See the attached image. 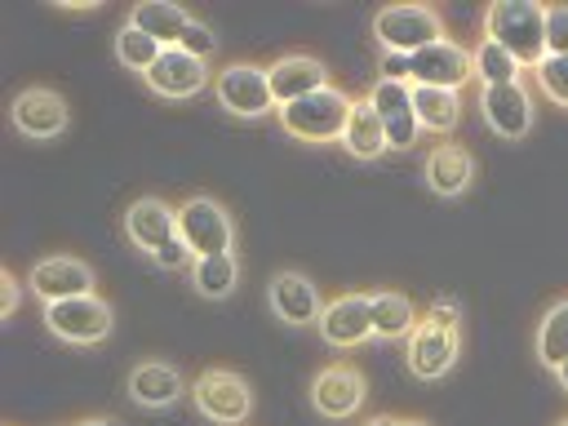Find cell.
I'll return each instance as SVG.
<instances>
[{
	"mask_svg": "<svg viewBox=\"0 0 568 426\" xmlns=\"http://www.w3.org/2000/svg\"><path fill=\"white\" fill-rule=\"evenodd\" d=\"M484 40L501 44L524 71L546 58V4L541 0H493L484 9Z\"/></svg>",
	"mask_w": 568,
	"mask_h": 426,
	"instance_id": "6da1fadb",
	"label": "cell"
},
{
	"mask_svg": "<svg viewBox=\"0 0 568 426\" xmlns=\"http://www.w3.org/2000/svg\"><path fill=\"white\" fill-rule=\"evenodd\" d=\"M351 102H355V98H351L346 89L328 84V89H320V93H311V98H297V102H288V106H275V120H280V129H284L288 138L324 146V142H342Z\"/></svg>",
	"mask_w": 568,
	"mask_h": 426,
	"instance_id": "7a4b0ae2",
	"label": "cell"
},
{
	"mask_svg": "<svg viewBox=\"0 0 568 426\" xmlns=\"http://www.w3.org/2000/svg\"><path fill=\"white\" fill-rule=\"evenodd\" d=\"M373 40L382 44V53H404L413 58L417 49L448 40L444 18L430 4H386L373 13Z\"/></svg>",
	"mask_w": 568,
	"mask_h": 426,
	"instance_id": "3957f363",
	"label": "cell"
},
{
	"mask_svg": "<svg viewBox=\"0 0 568 426\" xmlns=\"http://www.w3.org/2000/svg\"><path fill=\"white\" fill-rule=\"evenodd\" d=\"M191 404L213 426H244L253 413V386L235 368H204L191 382Z\"/></svg>",
	"mask_w": 568,
	"mask_h": 426,
	"instance_id": "277c9868",
	"label": "cell"
},
{
	"mask_svg": "<svg viewBox=\"0 0 568 426\" xmlns=\"http://www.w3.org/2000/svg\"><path fill=\"white\" fill-rule=\"evenodd\" d=\"M44 328L67 342V346H98L102 337H111L115 328V311L106 297L84 293V297H67V302H49L44 311Z\"/></svg>",
	"mask_w": 568,
	"mask_h": 426,
	"instance_id": "5b68a950",
	"label": "cell"
},
{
	"mask_svg": "<svg viewBox=\"0 0 568 426\" xmlns=\"http://www.w3.org/2000/svg\"><path fill=\"white\" fill-rule=\"evenodd\" d=\"M9 124L31 142H53L71 129V102L49 84H27L9 102Z\"/></svg>",
	"mask_w": 568,
	"mask_h": 426,
	"instance_id": "8992f818",
	"label": "cell"
},
{
	"mask_svg": "<svg viewBox=\"0 0 568 426\" xmlns=\"http://www.w3.org/2000/svg\"><path fill=\"white\" fill-rule=\"evenodd\" d=\"M178 235L195 257L235 253V222L213 195H191L178 204Z\"/></svg>",
	"mask_w": 568,
	"mask_h": 426,
	"instance_id": "52a82bcc",
	"label": "cell"
},
{
	"mask_svg": "<svg viewBox=\"0 0 568 426\" xmlns=\"http://www.w3.org/2000/svg\"><path fill=\"white\" fill-rule=\"evenodd\" d=\"M213 98L235 120H262V115L275 111V93H271L266 67H257V62H231V67H222L213 75Z\"/></svg>",
	"mask_w": 568,
	"mask_h": 426,
	"instance_id": "ba28073f",
	"label": "cell"
},
{
	"mask_svg": "<svg viewBox=\"0 0 568 426\" xmlns=\"http://www.w3.org/2000/svg\"><path fill=\"white\" fill-rule=\"evenodd\" d=\"M462 355V328H444L435 320H417V328L404 337V364L417 382H439L453 373Z\"/></svg>",
	"mask_w": 568,
	"mask_h": 426,
	"instance_id": "9c48e42d",
	"label": "cell"
},
{
	"mask_svg": "<svg viewBox=\"0 0 568 426\" xmlns=\"http://www.w3.org/2000/svg\"><path fill=\"white\" fill-rule=\"evenodd\" d=\"M368 399V377L351 364V359H333L324 364L315 377H311V404L320 417L328 422H342V417H355Z\"/></svg>",
	"mask_w": 568,
	"mask_h": 426,
	"instance_id": "30bf717a",
	"label": "cell"
},
{
	"mask_svg": "<svg viewBox=\"0 0 568 426\" xmlns=\"http://www.w3.org/2000/svg\"><path fill=\"white\" fill-rule=\"evenodd\" d=\"M266 306L275 320H284L288 328H306L320 324L324 315V293L306 271H275L266 280Z\"/></svg>",
	"mask_w": 568,
	"mask_h": 426,
	"instance_id": "8fae6325",
	"label": "cell"
},
{
	"mask_svg": "<svg viewBox=\"0 0 568 426\" xmlns=\"http://www.w3.org/2000/svg\"><path fill=\"white\" fill-rule=\"evenodd\" d=\"M27 288L44 306L49 302H67V297H84V293H93V266L84 257H71V253H49V257L31 262Z\"/></svg>",
	"mask_w": 568,
	"mask_h": 426,
	"instance_id": "7c38bea8",
	"label": "cell"
},
{
	"mask_svg": "<svg viewBox=\"0 0 568 426\" xmlns=\"http://www.w3.org/2000/svg\"><path fill=\"white\" fill-rule=\"evenodd\" d=\"M408 71H413V84H426V89H466L475 80V67H470V49L457 44V40H435L426 49H417L408 58Z\"/></svg>",
	"mask_w": 568,
	"mask_h": 426,
	"instance_id": "4fadbf2b",
	"label": "cell"
},
{
	"mask_svg": "<svg viewBox=\"0 0 568 426\" xmlns=\"http://www.w3.org/2000/svg\"><path fill=\"white\" fill-rule=\"evenodd\" d=\"M209 62L204 58H191L186 49H164L160 58H155V67L142 75V84L155 93V98H169V102H186V98H195V93H204L209 89Z\"/></svg>",
	"mask_w": 568,
	"mask_h": 426,
	"instance_id": "5bb4252c",
	"label": "cell"
},
{
	"mask_svg": "<svg viewBox=\"0 0 568 426\" xmlns=\"http://www.w3.org/2000/svg\"><path fill=\"white\" fill-rule=\"evenodd\" d=\"M479 115L501 142H524L532 133V98H528L524 80L479 89Z\"/></svg>",
	"mask_w": 568,
	"mask_h": 426,
	"instance_id": "9a60e30c",
	"label": "cell"
},
{
	"mask_svg": "<svg viewBox=\"0 0 568 426\" xmlns=\"http://www.w3.org/2000/svg\"><path fill=\"white\" fill-rule=\"evenodd\" d=\"M368 102L386 129V146L390 151H413L422 138L417 111H413V84H395V80H377L368 89Z\"/></svg>",
	"mask_w": 568,
	"mask_h": 426,
	"instance_id": "2e32d148",
	"label": "cell"
},
{
	"mask_svg": "<svg viewBox=\"0 0 568 426\" xmlns=\"http://www.w3.org/2000/svg\"><path fill=\"white\" fill-rule=\"evenodd\" d=\"M320 337L333 351H355L373 337V311H368V293H337L324 302L320 315Z\"/></svg>",
	"mask_w": 568,
	"mask_h": 426,
	"instance_id": "e0dca14e",
	"label": "cell"
},
{
	"mask_svg": "<svg viewBox=\"0 0 568 426\" xmlns=\"http://www.w3.org/2000/svg\"><path fill=\"white\" fill-rule=\"evenodd\" d=\"M124 390H129V399H133L138 408H151V413L173 408L182 395H191V386L182 382V368H173V364H164V359H142V364H133L129 377H124Z\"/></svg>",
	"mask_w": 568,
	"mask_h": 426,
	"instance_id": "ac0fdd59",
	"label": "cell"
},
{
	"mask_svg": "<svg viewBox=\"0 0 568 426\" xmlns=\"http://www.w3.org/2000/svg\"><path fill=\"white\" fill-rule=\"evenodd\" d=\"M266 80H271V93H275V106H288L297 98H311L320 89H328V67L311 53H284L266 67Z\"/></svg>",
	"mask_w": 568,
	"mask_h": 426,
	"instance_id": "d6986e66",
	"label": "cell"
},
{
	"mask_svg": "<svg viewBox=\"0 0 568 426\" xmlns=\"http://www.w3.org/2000/svg\"><path fill=\"white\" fill-rule=\"evenodd\" d=\"M173 235H178V209L164 204L160 195H142V200H133L124 209V240L133 248H142L146 257L155 248H164Z\"/></svg>",
	"mask_w": 568,
	"mask_h": 426,
	"instance_id": "ffe728a7",
	"label": "cell"
},
{
	"mask_svg": "<svg viewBox=\"0 0 568 426\" xmlns=\"http://www.w3.org/2000/svg\"><path fill=\"white\" fill-rule=\"evenodd\" d=\"M475 182V155L462 142H435L426 155V186L439 200H457L466 195Z\"/></svg>",
	"mask_w": 568,
	"mask_h": 426,
	"instance_id": "44dd1931",
	"label": "cell"
},
{
	"mask_svg": "<svg viewBox=\"0 0 568 426\" xmlns=\"http://www.w3.org/2000/svg\"><path fill=\"white\" fill-rule=\"evenodd\" d=\"M342 146H346V155H355L364 164H373V160H382L390 151L386 146V129H382V120H377L368 98L351 102V115H346V129H342Z\"/></svg>",
	"mask_w": 568,
	"mask_h": 426,
	"instance_id": "7402d4cb",
	"label": "cell"
},
{
	"mask_svg": "<svg viewBox=\"0 0 568 426\" xmlns=\"http://www.w3.org/2000/svg\"><path fill=\"white\" fill-rule=\"evenodd\" d=\"M368 311H373V337L377 342H399L422 320L417 306H413V297L399 293V288H373L368 293Z\"/></svg>",
	"mask_w": 568,
	"mask_h": 426,
	"instance_id": "603a6c76",
	"label": "cell"
},
{
	"mask_svg": "<svg viewBox=\"0 0 568 426\" xmlns=\"http://www.w3.org/2000/svg\"><path fill=\"white\" fill-rule=\"evenodd\" d=\"M129 22L138 27V31H146L151 40H160L164 49H173L178 40H182V31L195 22L182 4H173V0H138L133 9H129Z\"/></svg>",
	"mask_w": 568,
	"mask_h": 426,
	"instance_id": "cb8c5ba5",
	"label": "cell"
},
{
	"mask_svg": "<svg viewBox=\"0 0 568 426\" xmlns=\"http://www.w3.org/2000/svg\"><path fill=\"white\" fill-rule=\"evenodd\" d=\"M191 288L209 302H226L240 288V257L235 253H209L191 262Z\"/></svg>",
	"mask_w": 568,
	"mask_h": 426,
	"instance_id": "d4e9b609",
	"label": "cell"
},
{
	"mask_svg": "<svg viewBox=\"0 0 568 426\" xmlns=\"http://www.w3.org/2000/svg\"><path fill=\"white\" fill-rule=\"evenodd\" d=\"M413 111H417L422 133H453L457 120H462V93H457V89H426V84H413Z\"/></svg>",
	"mask_w": 568,
	"mask_h": 426,
	"instance_id": "484cf974",
	"label": "cell"
},
{
	"mask_svg": "<svg viewBox=\"0 0 568 426\" xmlns=\"http://www.w3.org/2000/svg\"><path fill=\"white\" fill-rule=\"evenodd\" d=\"M532 346H537V364L546 373H555L568 359V297H559L555 306H546V315L537 320Z\"/></svg>",
	"mask_w": 568,
	"mask_h": 426,
	"instance_id": "4316f807",
	"label": "cell"
},
{
	"mask_svg": "<svg viewBox=\"0 0 568 426\" xmlns=\"http://www.w3.org/2000/svg\"><path fill=\"white\" fill-rule=\"evenodd\" d=\"M470 67H475L479 89H488V84H519V75H524V67H519L501 44H493V40H484V36H479V44L470 49Z\"/></svg>",
	"mask_w": 568,
	"mask_h": 426,
	"instance_id": "83f0119b",
	"label": "cell"
},
{
	"mask_svg": "<svg viewBox=\"0 0 568 426\" xmlns=\"http://www.w3.org/2000/svg\"><path fill=\"white\" fill-rule=\"evenodd\" d=\"M115 62L124 67V71H138V75H146L151 67H155V58L164 53V44L160 40H151L146 31H138L133 22H124L120 31H115Z\"/></svg>",
	"mask_w": 568,
	"mask_h": 426,
	"instance_id": "f1b7e54d",
	"label": "cell"
},
{
	"mask_svg": "<svg viewBox=\"0 0 568 426\" xmlns=\"http://www.w3.org/2000/svg\"><path fill=\"white\" fill-rule=\"evenodd\" d=\"M532 80L555 106H568V58H541L532 67Z\"/></svg>",
	"mask_w": 568,
	"mask_h": 426,
	"instance_id": "f546056e",
	"label": "cell"
},
{
	"mask_svg": "<svg viewBox=\"0 0 568 426\" xmlns=\"http://www.w3.org/2000/svg\"><path fill=\"white\" fill-rule=\"evenodd\" d=\"M546 58H568V4H546Z\"/></svg>",
	"mask_w": 568,
	"mask_h": 426,
	"instance_id": "4dcf8cb0",
	"label": "cell"
},
{
	"mask_svg": "<svg viewBox=\"0 0 568 426\" xmlns=\"http://www.w3.org/2000/svg\"><path fill=\"white\" fill-rule=\"evenodd\" d=\"M178 49H186L191 58H204V62H209V58H213V49H217V36H213V27H209V22H200V18H195V22L182 31Z\"/></svg>",
	"mask_w": 568,
	"mask_h": 426,
	"instance_id": "1f68e13d",
	"label": "cell"
},
{
	"mask_svg": "<svg viewBox=\"0 0 568 426\" xmlns=\"http://www.w3.org/2000/svg\"><path fill=\"white\" fill-rule=\"evenodd\" d=\"M151 262L160 266V271H191V262H195V253L182 244V235H173L164 248H155L151 253Z\"/></svg>",
	"mask_w": 568,
	"mask_h": 426,
	"instance_id": "d6a6232c",
	"label": "cell"
},
{
	"mask_svg": "<svg viewBox=\"0 0 568 426\" xmlns=\"http://www.w3.org/2000/svg\"><path fill=\"white\" fill-rule=\"evenodd\" d=\"M426 320H435V324H444V328H462V302H457L453 293H435V297L426 302Z\"/></svg>",
	"mask_w": 568,
	"mask_h": 426,
	"instance_id": "836d02e7",
	"label": "cell"
},
{
	"mask_svg": "<svg viewBox=\"0 0 568 426\" xmlns=\"http://www.w3.org/2000/svg\"><path fill=\"white\" fill-rule=\"evenodd\" d=\"M0 293H4V302H0V320H13L18 315V302H22V280L4 266L0 271Z\"/></svg>",
	"mask_w": 568,
	"mask_h": 426,
	"instance_id": "e575fe53",
	"label": "cell"
},
{
	"mask_svg": "<svg viewBox=\"0 0 568 426\" xmlns=\"http://www.w3.org/2000/svg\"><path fill=\"white\" fill-rule=\"evenodd\" d=\"M377 71H382V80H395V84H413V71H408V58H404V53H382Z\"/></svg>",
	"mask_w": 568,
	"mask_h": 426,
	"instance_id": "d590c367",
	"label": "cell"
},
{
	"mask_svg": "<svg viewBox=\"0 0 568 426\" xmlns=\"http://www.w3.org/2000/svg\"><path fill=\"white\" fill-rule=\"evenodd\" d=\"M75 426H124L120 417H84V422H75Z\"/></svg>",
	"mask_w": 568,
	"mask_h": 426,
	"instance_id": "8d00e7d4",
	"label": "cell"
},
{
	"mask_svg": "<svg viewBox=\"0 0 568 426\" xmlns=\"http://www.w3.org/2000/svg\"><path fill=\"white\" fill-rule=\"evenodd\" d=\"M364 426H399V417H386V413H377V417H368Z\"/></svg>",
	"mask_w": 568,
	"mask_h": 426,
	"instance_id": "74e56055",
	"label": "cell"
},
{
	"mask_svg": "<svg viewBox=\"0 0 568 426\" xmlns=\"http://www.w3.org/2000/svg\"><path fill=\"white\" fill-rule=\"evenodd\" d=\"M555 382H559V386H564V390H568V359H564V364H559V368H555Z\"/></svg>",
	"mask_w": 568,
	"mask_h": 426,
	"instance_id": "f35d334b",
	"label": "cell"
},
{
	"mask_svg": "<svg viewBox=\"0 0 568 426\" xmlns=\"http://www.w3.org/2000/svg\"><path fill=\"white\" fill-rule=\"evenodd\" d=\"M399 426H430V422H422V417H399Z\"/></svg>",
	"mask_w": 568,
	"mask_h": 426,
	"instance_id": "ab89813d",
	"label": "cell"
},
{
	"mask_svg": "<svg viewBox=\"0 0 568 426\" xmlns=\"http://www.w3.org/2000/svg\"><path fill=\"white\" fill-rule=\"evenodd\" d=\"M555 426H568V417H564V422H555Z\"/></svg>",
	"mask_w": 568,
	"mask_h": 426,
	"instance_id": "60d3db41",
	"label": "cell"
}]
</instances>
